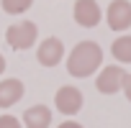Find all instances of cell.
<instances>
[{
	"label": "cell",
	"instance_id": "obj_8",
	"mask_svg": "<svg viewBox=\"0 0 131 128\" xmlns=\"http://www.w3.org/2000/svg\"><path fill=\"white\" fill-rule=\"evenodd\" d=\"M23 92H26V87H23V82L21 80H3L0 82V108H10V105H16L21 97H23Z\"/></svg>",
	"mask_w": 131,
	"mask_h": 128
},
{
	"label": "cell",
	"instance_id": "obj_13",
	"mask_svg": "<svg viewBox=\"0 0 131 128\" xmlns=\"http://www.w3.org/2000/svg\"><path fill=\"white\" fill-rule=\"evenodd\" d=\"M123 92H126V100H131V74H126L123 80Z\"/></svg>",
	"mask_w": 131,
	"mask_h": 128
},
{
	"label": "cell",
	"instance_id": "obj_7",
	"mask_svg": "<svg viewBox=\"0 0 131 128\" xmlns=\"http://www.w3.org/2000/svg\"><path fill=\"white\" fill-rule=\"evenodd\" d=\"M105 21L113 31H126L131 26V3L128 0H113L105 10Z\"/></svg>",
	"mask_w": 131,
	"mask_h": 128
},
{
	"label": "cell",
	"instance_id": "obj_12",
	"mask_svg": "<svg viewBox=\"0 0 131 128\" xmlns=\"http://www.w3.org/2000/svg\"><path fill=\"white\" fill-rule=\"evenodd\" d=\"M0 128H21V120L16 115H0Z\"/></svg>",
	"mask_w": 131,
	"mask_h": 128
},
{
	"label": "cell",
	"instance_id": "obj_5",
	"mask_svg": "<svg viewBox=\"0 0 131 128\" xmlns=\"http://www.w3.org/2000/svg\"><path fill=\"white\" fill-rule=\"evenodd\" d=\"M62 56H64V44L57 36L44 39L39 44V49H36V59H39L41 67H57V64L62 61Z\"/></svg>",
	"mask_w": 131,
	"mask_h": 128
},
{
	"label": "cell",
	"instance_id": "obj_1",
	"mask_svg": "<svg viewBox=\"0 0 131 128\" xmlns=\"http://www.w3.org/2000/svg\"><path fill=\"white\" fill-rule=\"evenodd\" d=\"M103 64V49L95 41H80L67 56V72L72 77H90Z\"/></svg>",
	"mask_w": 131,
	"mask_h": 128
},
{
	"label": "cell",
	"instance_id": "obj_4",
	"mask_svg": "<svg viewBox=\"0 0 131 128\" xmlns=\"http://www.w3.org/2000/svg\"><path fill=\"white\" fill-rule=\"evenodd\" d=\"M123 80H126L123 67H103L95 80V87L103 95H116L118 90H123Z\"/></svg>",
	"mask_w": 131,
	"mask_h": 128
},
{
	"label": "cell",
	"instance_id": "obj_14",
	"mask_svg": "<svg viewBox=\"0 0 131 128\" xmlns=\"http://www.w3.org/2000/svg\"><path fill=\"white\" fill-rule=\"evenodd\" d=\"M59 128H82V125H80L77 120H64V123H62Z\"/></svg>",
	"mask_w": 131,
	"mask_h": 128
},
{
	"label": "cell",
	"instance_id": "obj_15",
	"mask_svg": "<svg viewBox=\"0 0 131 128\" xmlns=\"http://www.w3.org/2000/svg\"><path fill=\"white\" fill-rule=\"evenodd\" d=\"M3 69H5V59H3V54H0V74H3Z\"/></svg>",
	"mask_w": 131,
	"mask_h": 128
},
{
	"label": "cell",
	"instance_id": "obj_2",
	"mask_svg": "<svg viewBox=\"0 0 131 128\" xmlns=\"http://www.w3.org/2000/svg\"><path fill=\"white\" fill-rule=\"evenodd\" d=\"M36 39H39V28H36V23H31V21H23V23H13V26H8V31H5V41H8V46H13V49H31L34 44H36Z\"/></svg>",
	"mask_w": 131,
	"mask_h": 128
},
{
	"label": "cell",
	"instance_id": "obj_9",
	"mask_svg": "<svg viewBox=\"0 0 131 128\" xmlns=\"http://www.w3.org/2000/svg\"><path fill=\"white\" fill-rule=\"evenodd\" d=\"M51 123V110L46 105H34L23 113V125L26 128H49Z\"/></svg>",
	"mask_w": 131,
	"mask_h": 128
},
{
	"label": "cell",
	"instance_id": "obj_10",
	"mask_svg": "<svg viewBox=\"0 0 131 128\" xmlns=\"http://www.w3.org/2000/svg\"><path fill=\"white\" fill-rule=\"evenodd\" d=\"M111 54L123 61V64H131V36H118L113 44H111Z\"/></svg>",
	"mask_w": 131,
	"mask_h": 128
},
{
	"label": "cell",
	"instance_id": "obj_6",
	"mask_svg": "<svg viewBox=\"0 0 131 128\" xmlns=\"http://www.w3.org/2000/svg\"><path fill=\"white\" fill-rule=\"evenodd\" d=\"M72 16H75L77 26H82V28H95V26L100 23V18H103V10H100V5L95 3V0H77Z\"/></svg>",
	"mask_w": 131,
	"mask_h": 128
},
{
	"label": "cell",
	"instance_id": "obj_3",
	"mask_svg": "<svg viewBox=\"0 0 131 128\" xmlns=\"http://www.w3.org/2000/svg\"><path fill=\"white\" fill-rule=\"evenodd\" d=\"M54 105H57V110L62 115H75L82 108V92L72 85H62L57 90V95H54Z\"/></svg>",
	"mask_w": 131,
	"mask_h": 128
},
{
	"label": "cell",
	"instance_id": "obj_11",
	"mask_svg": "<svg viewBox=\"0 0 131 128\" xmlns=\"http://www.w3.org/2000/svg\"><path fill=\"white\" fill-rule=\"evenodd\" d=\"M0 5H3V10L10 13V16H21V13H26L34 5V0H0Z\"/></svg>",
	"mask_w": 131,
	"mask_h": 128
}]
</instances>
